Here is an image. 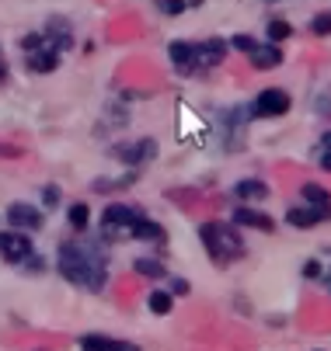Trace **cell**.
I'll return each instance as SVG.
<instances>
[{"label":"cell","mask_w":331,"mask_h":351,"mask_svg":"<svg viewBox=\"0 0 331 351\" xmlns=\"http://www.w3.org/2000/svg\"><path fill=\"white\" fill-rule=\"evenodd\" d=\"M317 160H321L324 171H331V132H324L321 143H317Z\"/></svg>","instance_id":"22"},{"label":"cell","mask_w":331,"mask_h":351,"mask_svg":"<svg viewBox=\"0 0 331 351\" xmlns=\"http://www.w3.org/2000/svg\"><path fill=\"white\" fill-rule=\"evenodd\" d=\"M8 223L14 226V230H42V213L35 209V206H28V202H14L11 209H8Z\"/></svg>","instance_id":"10"},{"label":"cell","mask_w":331,"mask_h":351,"mask_svg":"<svg viewBox=\"0 0 331 351\" xmlns=\"http://www.w3.org/2000/svg\"><path fill=\"white\" fill-rule=\"evenodd\" d=\"M304 278H321V265L317 261H307L304 265Z\"/></svg>","instance_id":"25"},{"label":"cell","mask_w":331,"mask_h":351,"mask_svg":"<svg viewBox=\"0 0 331 351\" xmlns=\"http://www.w3.org/2000/svg\"><path fill=\"white\" fill-rule=\"evenodd\" d=\"M248 60H251V66L255 70H275V66H282V49L275 45V42H258L251 53H248Z\"/></svg>","instance_id":"11"},{"label":"cell","mask_w":331,"mask_h":351,"mask_svg":"<svg viewBox=\"0 0 331 351\" xmlns=\"http://www.w3.org/2000/svg\"><path fill=\"white\" fill-rule=\"evenodd\" d=\"M300 195H304V202H310V206H324V209H331V195H328L321 184H314V181H310V184H304V188H300Z\"/></svg>","instance_id":"17"},{"label":"cell","mask_w":331,"mask_h":351,"mask_svg":"<svg viewBox=\"0 0 331 351\" xmlns=\"http://www.w3.org/2000/svg\"><path fill=\"white\" fill-rule=\"evenodd\" d=\"M73 45V35H70V25L53 18L45 25V32L38 35H25L21 38V49H25V60H28V70L35 73H53L60 66V56Z\"/></svg>","instance_id":"2"},{"label":"cell","mask_w":331,"mask_h":351,"mask_svg":"<svg viewBox=\"0 0 331 351\" xmlns=\"http://www.w3.org/2000/svg\"><path fill=\"white\" fill-rule=\"evenodd\" d=\"M56 198H60V188L49 184V188H45V206H56Z\"/></svg>","instance_id":"27"},{"label":"cell","mask_w":331,"mask_h":351,"mask_svg":"<svg viewBox=\"0 0 331 351\" xmlns=\"http://www.w3.org/2000/svg\"><path fill=\"white\" fill-rule=\"evenodd\" d=\"M133 237H136V240H157V243H161V240H164V226L144 216V219L136 223V233H133Z\"/></svg>","instance_id":"16"},{"label":"cell","mask_w":331,"mask_h":351,"mask_svg":"<svg viewBox=\"0 0 331 351\" xmlns=\"http://www.w3.org/2000/svg\"><path fill=\"white\" fill-rule=\"evenodd\" d=\"M133 268H136L139 275H147V278H164V275H168V268H164L157 258H136Z\"/></svg>","instance_id":"18"},{"label":"cell","mask_w":331,"mask_h":351,"mask_svg":"<svg viewBox=\"0 0 331 351\" xmlns=\"http://www.w3.org/2000/svg\"><path fill=\"white\" fill-rule=\"evenodd\" d=\"M35 254L32 247V237L28 233H0V258L11 261V265H21Z\"/></svg>","instance_id":"7"},{"label":"cell","mask_w":331,"mask_h":351,"mask_svg":"<svg viewBox=\"0 0 331 351\" xmlns=\"http://www.w3.org/2000/svg\"><path fill=\"white\" fill-rule=\"evenodd\" d=\"M269 4H279V0H269Z\"/></svg>","instance_id":"29"},{"label":"cell","mask_w":331,"mask_h":351,"mask_svg":"<svg viewBox=\"0 0 331 351\" xmlns=\"http://www.w3.org/2000/svg\"><path fill=\"white\" fill-rule=\"evenodd\" d=\"M233 45H238V49H244V53H251V49L258 45L251 35H233Z\"/></svg>","instance_id":"24"},{"label":"cell","mask_w":331,"mask_h":351,"mask_svg":"<svg viewBox=\"0 0 331 351\" xmlns=\"http://www.w3.org/2000/svg\"><path fill=\"white\" fill-rule=\"evenodd\" d=\"M265 35H269V42H275V45H279V42H286V38L293 35V28H290V21H279V18H275V21H269Z\"/></svg>","instance_id":"19"},{"label":"cell","mask_w":331,"mask_h":351,"mask_svg":"<svg viewBox=\"0 0 331 351\" xmlns=\"http://www.w3.org/2000/svg\"><path fill=\"white\" fill-rule=\"evenodd\" d=\"M60 275L87 292H102L109 282V250L98 237H87V230H77V237L63 240L56 250Z\"/></svg>","instance_id":"1"},{"label":"cell","mask_w":331,"mask_h":351,"mask_svg":"<svg viewBox=\"0 0 331 351\" xmlns=\"http://www.w3.org/2000/svg\"><path fill=\"white\" fill-rule=\"evenodd\" d=\"M144 219V209H136V206H109L105 216H102V233L105 240H126L136 233V223Z\"/></svg>","instance_id":"4"},{"label":"cell","mask_w":331,"mask_h":351,"mask_svg":"<svg viewBox=\"0 0 331 351\" xmlns=\"http://www.w3.org/2000/svg\"><path fill=\"white\" fill-rule=\"evenodd\" d=\"M203 0H161V11L164 14H171V18H178V14H185L188 8H199Z\"/></svg>","instance_id":"20"},{"label":"cell","mask_w":331,"mask_h":351,"mask_svg":"<svg viewBox=\"0 0 331 351\" xmlns=\"http://www.w3.org/2000/svg\"><path fill=\"white\" fill-rule=\"evenodd\" d=\"M171 289H154L150 292V299H147V306H150V313H157V317H168L171 313Z\"/></svg>","instance_id":"15"},{"label":"cell","mask_w":331,"mask_h":351,"mask_svg":"<svg viewBox=\"0 0 331 351\" xmlns=\"http://www.w3.org/2000/svg\"><path fill=\"white\" fill-rule=\"evenodd\" d=\"M80 348L84 351H136V344L115 341V337H105V334H84L80 337Z\"/></svg>","instance_id":"14"},{"label":"cell","mask_w":331,"mask_h":351,"mask_svg":"<svg viewBox=\"0 0 331 351\" xmlns=\"http://www.w3.org/2000/svg\"><path fill=\"white\" fill-rule=\"evenodd\" d=\"M0 80H8V63H4V56H0Z\"/></svg>","instance_id":"28"},{"label":"cell","mask_w":331,"mask_h":351,"mask_svg":"<svg viewBox=\"0 0 331 351\" xmlns=\"http://www.w3.org/2000/svg\"><path fill=\"white\" fill-rule=\"evenodd\" d=\"M310 32H314V35H331V11L317 14V18L310 21Z\"/></svg>","instance_id":"23"},{"label":"cell","mask_w":331,"mask_h":351,"mask_svg":"<svg viewBox=\"0 0 331 351\" xmlns=\"http://www.w3.org/2000/svg\"><path fill=\"white\" fill-rule=\"evenodd\" d=\"M112 154H115L119 160H126V164L139 167V164H147V160H154V157H157V143H154V139L122 143V146H115V149H112Z\"/></svg>","instance_id":"8"},{"label":"cell","mask_w":331,"mask_h":351,"mask_svg":"<svg viewBox=\"0 0 331 351\" xmlns=\"http://www.w3.org/2000/svg\"><path fill=\"white\" fill-rule=\"evenodd\" d=\"M199 240L206 243L209 258L220 261V265L238 261V258L244 254V240H241V233L233 230V226H227V223H203V226H199Z\"/></svg>","instance_id":"3"},{"label":"cell","mask_w":331,"mask_h":351,"mask_svg":"<svg viewBox=\"0 0 331 351\" xmlns=\"http://www.w3.org/2000/svg\"><path fill=\"white\" fill-rule=\"evenodd\" d=\"M233 198H241V202H248V206L265 202V198H269V184L258 181V178H244V181L233 184Z\"/></svg>","instance_id":"13"},{"label":"cell","mask_w":331,"mask_h":351,"mask_svg":"<svg viewBox=\"0 0 331 351\" xmlns=\"http://www.w3.org/2000/svg\"><path fill=\"white\" fill-rule=\"evenodd\" d=\"M290 94L282 90V87H269V90H262L258 97H255V105H251V115H258V119H279V115H286L290 112Z\"/></svg>","instance_id":"5"},{"label":"cell","mask_w":331,"mask_h":351,"mask_svg":"<svg viewBox=\"0 0 331 351\" xmlns=\"http://www.w3.org/2000/svg\"><path fill=\"white\" fill-rule=\"evenodd\" d=\"M171 292L174 295H188V282L185 278H171Z\"/></svg>","instance_id":"26"},{"label":"cell","mask_w":331,"mask_h":351,"mask_svg":"<svg viewBox=\"0 0 331 351\" xmlns=\"http://www.w3.org/2000/svg\"><path fill=\"white\" fill-rule=\"evenodd\" d=\"M233 226H255V230H262V233H272V230H275V219L265 216V213H258V209L238 206V209H233Z\"/></svg>","instance_id":"12"},{"label":"cell","mask_w":331,"mask_h":351,"mask_svg":"<svg viewBox=\"0 0 331 351\" xmlns=\"http://www.w3.org/2000/svg\"><path fill=\"white\" fill-rule=\"evenodd\" d=\"M192 45H196V53H192V73L213 70L227 56V42L223 38H203V42H192Z\"/></svg>","instance_id":"6"},{"label":"cell","mask_w":331,"mask_h":351,"mask_svg":"<svg viewBox=\"0 0 331 351\" xmlns=\"http://www.w3.org/2000/svg\"><path fill=\"white\" fill-rule=\"evenodd\" d=\"M87 223H91V209L84 202H73L70 206V226L73 230H87Z\"/></svg>","instance_id":"21"},{"label":"cell","mask_w":331,"mask_h":351,"mask_svg":"<svg viewBox=\"0 0 331 351\" xmlns=\"http://www.w3.org/2000/svg\"><path fill=\"white\" fill-rule=\"evenodd\" d=\"M331 219V209H324V206H293L290 213H286V223L290 226H300V230H310V226H317V223H328Z\"/></svg>","instance_id":"9"}]
</instances>
